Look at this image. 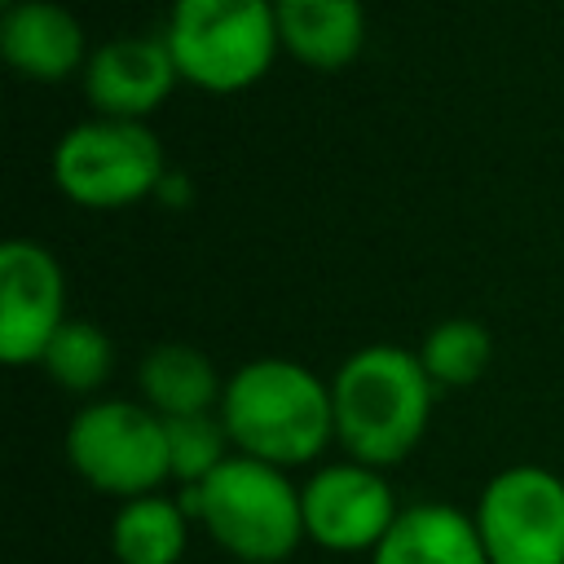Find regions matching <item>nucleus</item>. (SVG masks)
Here are the masks:
<instances>
[{"label": "nucleus", "instance_id": "nucleus-1", "mask_svg": "<svg viewBox=\"0 0 564 564\" xmlns=\"http://www.w3.org/2000/svg\"><path fill=\"white\" fill-rule=\"evenodd\" d=\"M216 414L234 454L273 463L282 471L317 463V454L335 441L330 383L291 357L242 361L225 379Z\"/></svg>", "mask_w": 564, "mask_h": 564}, {"label": "nucleus", "instance_id": "nucleus-2", "mask_svg": "<svg viewBox=\"0 0 564 564\" xmlns=\"http://www.w3.org/2000/svg\"><path fill=\"white\" fill-rule=\"evenodd\" d=\"M335 401V445L348 458L379 471L397 467L419 449L432 423L436 383L423 357L401 344H366L339 361L330 379Z\"/></svg>", "mask_w": 564, "mask_h": 564}, {"label": "nucleus", "instance_id": "nucleus-3", "mask_svg": "<svg viewBox=\"0 0 564 564\" xmlns=\"http://www.w3.org/2000/svg\"><path fill=\"white\" fill-rule=\"evenodd\" d=\"M176 498L238 564H286L304 542L300 485L273 463L229 454L207 480L185 485Z\"/></svg>", "mask_w": 564, "mask_h": 564}, {"label": "nucleus", "instance_id": "nucleus-4", "mask_svg": "<svg viewBox=\"0 0 564 564\" xmlns=\"http://www.w3.org/2000/svg\"><path fill=\"white\" fill-rule=\"evenodd\" d=\"M163 40L181 79L216 97L247 93L282 53L273 0H172Z\"/></svg>", "mask_w": 564, "mask_h": 564}, {"label": "nucleus", "instance_id": "nucleus-5", "mask_svg": "<svg viewBox=\"0 0 564 564\" xmlns=\"http://www.w3.org/2000/svg\"><path fill=\"white\" fill-rule=\"evenodd\" d=\"M48 172L66 203L84 212H123L163 189L167 159L150 123L93 115L57 137Z\"/></svg>", "mask_w": 564, "mask_h": 564}, {"label": "nucleus", "instance_id": "nucleus-6", "mask_svg": "<svg viewBox=\"0 0 564 564\" xmlns=\"http://www.w3.org/2000/svg\"><path fill=\"white\" fill-rule=\"evenodd\" d=\"M66 458L88 489L119 502L159 494L172 480L167 423L145 401L128 397H97L79 405L66 427Z\"/></svg>", "mask_w": 564, "mask_h": 564}, {"label": "nucleus", "instance_id": "nucleus-7", "mask_svg": "<svg viewBox=\"0 0 564 564\" xmlns=\"http://www.w3.org/2000/svg\"><path fill=\"white\" fill-rule=\"evenodd\" d=\"M489 564H564V476L516 463L489 476L471 507Z\"/></svg>", "mask_w": 564, "mask_h": 564}, {"label": "nucleus", "instance_id": "nucleus-8", "mask_svg": "<svg viewBox=\"0 0 564 564\" xmlns=\"http://www.w3.org/2000/svg\"><path fill=\"white\" fill-rule=\"evenodd\" d=\"M300 507L304 538L330 555H370L401 516L388 476L357 458L317 467L300 485Z\"/></svg>", "mask_w": 564, "mask_h": 564}, {"label": "nucleus", "instance_id": "nucleus-9", "mask_svg": "<svg viewBox=\"0 0 564 564\" xmlns=\"http://www.w3.org/2000/svg\"><path fill=\"white\" fill-rule=\"evenodd\" d=\"M66 322V273L35 238L0 247V357L9 366H40L48 339Z\"/></svg>", "mask_w": 564, "mask_h": 564}, {"label": "nucleus", "instance_id": "nucleus-10", "mask_svg": "<svg viewBox=\"0 0 564 564\" xmlns=\"http://www.w3.org/2000/svg\"><path fill=\"white\" fill-rule=\"evenodd\" d=\"M79 75L93 115L141 119V123L181 84V70L163 35H115L88 53V66Z\"/></svg>", "mask_w": 564, "mask_h": 564}, {"label": "nucleus", "instance_id": "nucleus-11", "mask_svg": "<svg viewBox=\"0 0 564 564\" xmlns=\"http://www.w3.org/2000/svg\"><path fill=\"white\" fill-rule=\"evenodd\" d=\"M0 53L31 84H62L88 66V35L57 0H18L0 18Z\"/></svg>", "mask_w": 564, "mask_h": 564}, {"label": "nucleus", "instance_id": "nucleus-12", "mask_svg": "<svg viewBox=\"0 0 564 564\" xmlns=\"http://www.w3.org/2000/svg\"><path fill=\"white\" fill-rule=\"evenodd\" d=\"M278 44L308 70H344L366 48L361 0H273Z\"/></svg>", "mask_w": 564, "mask_h": 564}, {"label": "nucleus", "instance_id": "nucleus-13", "mask_svg": "<svg viewBox=\"0 0 564 564\" xmlns=\"http://www.w3.org/2000/svg\"><path fill=\"white\" fill-rule=\"evenodd\" d=\"M366 564H489L471 511L449 502H410L366 555Z\"/></svg>", "mask_w": 564, "mask_h": 564}, {"label": "nucleus", "instance_id": "nucleus-14", "mask_svg": "<svg viewBox=\"0 0 564 564\" xmlns=\"http://www.w3.org/2000/svg\"><path fill=\"white\" fill-rule=\"evenodd\" d=\"M137 388L159 419H185V414H216L225 379L216 375V361L203 348L167 339L141 357Z\"/></svg>", "mask_w": 564, "mask_h": 564}, {"label": "nucleus", "instance_id": "nucleus-15", "mask_svg": "<svg viewBox=\"0 0 564 564\" xmlns=\"http://www.w3.org/2000/svg\"><path fill=\"white\" fill-rule=\"evenodd\" d=\"M189 546V511L181 498L141 494L119 502L110 520V551L119 564H181Z\"/></svg>", "mask_w": 564, "mask_h": 564}, {"label": "nucleus", "instance_id": "nucleus-16", "mask_svg": "<svg viewBox=\"0 0 564 564\" xmlns=\"http://www.w3.org/2000/svg\"><path fill=\"white\" fill-rule=\"evenodd\" d=\"M44 375L62 388V392H97L106 379H110V366H115V344L110 335L88 322V317H66L62 330L48 339L44 357H40Z\"/></svg>", "mask_w": 564, "mask_h": 564}, {"label": "nucleus", "instance_id": "nucleus-17", "mask_svg": "<svg viewBox=\"0 0 564 564\" xmlns=\"http://www.w3.org/2000/svg\"><path fill=\"white\" fill-rule=\"evenodd\" d=\"M419 357L436 388H471L494 361V335L476 317H445L423 335Z\"/></svg>", "mask_w": 564, "mask_h": 564}, {"label": "nucleus", "instance_id": "nucleus-18", "mask_svg": "<svg viewBox=\"0 0 564 564\" xmlns=\"http://www.w3.org/2000/svg\"><path fill=\"white\" fill-rule=\"evenodd\" d=\"M163 423H167V467L181 489L207 480L229 458V436H225L220 414H185V419H163Z\"/></svg>", "mask_w": 564, "mask_h": 564}, {"label": "nucleus", "instance_id": "nucleus-19", "mask_svg": "<svg viewBox=\"0 0 564 564\" xmlns=\"http://www.w3.org/2000/svg\"><path fill=\"white\" fill-rule=\"evenodd\" d=\"M0 4H4V9H9V4H18V0H0Z\"/></svg>", "mask_w": 564, "mask_h": 564}]
</instances>
